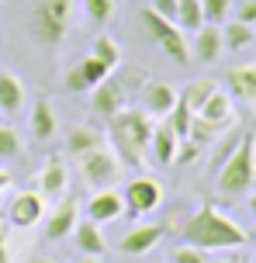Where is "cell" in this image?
Instances as JSON below:
<instances>
[{
    "mask_svg": "<svg viewBox=\"0 0 256 263\" xmlns=\"http://www.w3.org/2000/svg\"><path fill=\"white\" fill-rule=\"evenodd\" d=\"M184 242L187 246H198V250H239L246 246V229L243 225H235L229 215H222L215 204H201V208L194 211L184 225Z\"/></svg>",
    "mask_w": 256,
    "mask_h": 263,
    "instance_id": "obj_1",
    "label": "cell"
},
{
    "mask_svg": "<svg viewBox=\"0 0 256 263\" xmlns=\"http://www.w3.org/2000/svg\"><path fill=\"white\" fill-rule=\"evenodd\" d=\"M152 125L156 121L149 118L142 107H122L108 125V135H111V153L118 156L122 166H139L142 163V153L149 149V139H152Z\"/></svg>",
    "mask_w": 256,
    "mask_h": 263,
    "instance_id": "obj_2",
    "label": "cell"
},
{
    "mask_svg": "<svg viewBox=\"0 0 256 263\" xmlns=\"http://www.w3.org/2000/svg\"><path fill=\"white\" fill-rule=\"evenodd\" d=\"M73 0H35L28 11V35L42 52H55L59 42L66 39Z\"/></svg>",
    "mask_w": 256,
    "mask_h": 263,
    "instance_id": "obj_3",
    "label": "cell"
},
{
    "mask_svg": "<svg viewBox=\"0 0 256 263\" xmlns=\"http://www.w3.org/2000/svg\"><path fill=\"white\" fill-rule=\"evenodd\" d=\"M256 180V139L246 135L232 149V156L218 166V191L225 197H243Z\"/></svg>",
    "mask_w": 256,
    "mask_h": 263,
    "instance_id": "obj_4",
    "label": "cell"
},
{
    "mask_svg": "<svg viewBox=\"0 0 256 263\" xmlns=\"http://www.w3.org/2000/svg\"><path fill=\"white\" fill-rule=\"evenodd\" d=\"M142 28H146V35L156 42V45H160L176 66H187L190 63V42H187V35H184L173 21L160 17V14L149 7V11H142Z\"/></svg>",
    "mask_w": 256,
    "mask_h": 263,
    "instance_id": "obj_5",
    "label": "cell"
},
{
    "mask_svg": "<svg viewBox=\"0 0 256 263\" xmlns=\"http://www.w3.org/2000/svg\"><path fill=\"white\" fill-rule=\"evenodd\" d=\"M80 173L90 187L104 191V187H114V180L122 177V163H118V156H114L111 149L97 145L94 153H87V156L80 159Z\"/></svg>",
    "mask_w": 256,
    "mask_h": 263,
    "instance_id": "obj_6",
    "label": "cell"
},
{
    "mask_svg": "<svg viewBox=\"0 0 256 263\" xmlns=\"http://www.w3.org/2000/svg\"><path fill=\"white\" fill-rule=\"evenodd\" d=\"M122 201H125V211L139 218V215H149V211L160 208L163 187H160V180H152V177H135V180H128Z\"/></svg>",
    "mask_w": 256,
    "mask_h": 263,
    "instance_id": "obj_7",
    "label": "cell"
},
{
    "mask_svg": "<svg viewBox=\"0 0 256 263\" xmlns=\"http://www.w3.org/2000/svg\"><path fill=\"white\" fill-rule=\"evenodd\" d=\"M104 77H111V69L101 63V59L87 55V59H80V63L66 73V90L69 93H87V90H94Z\"/></svg>",
    "mask_w": 256,
    "mask_h": 263,
    "instance_id": "obj_8",
    "label": "cell"
},
{
    "mask_svg": "<svg viewBox=\"0 0 256 263\" xmlns=\"http://www.w3.org/2000/svg\"><path fill=\"white\" fill-rule=\"evenodd\" d=\"M90 104H94V115H101V118H114L118 111L125 107V87L122 80L114 77H104L101 83L94 87V97H90Z\"/></svg>",
    "mask_w": 256,
    "mask_h": 263,
    "instance_id": "obj_9",
    "label": "cell"
},
{
    "mask_svg": "<svg viewBox=\"0 0 256 263\" xmlns=\"http://www.w3.org/2000/svg\"><path fill=\"white\" fill-rule=\"evenodd\" d=\"M7 215H11L14 229H31V225L42 222V215H45V197L35 194V191H21V194H14Z\"/></svg>",
    "mask_w": 256,
    "mask_h": 263,
    "instance_id": "obj_10",
    "label": "cell"
},
{
    "mask_svg": "<svg viewBox=\"0 0 256 263\" xmlns=\"http://www.w3.org/2000/svg\"><path fill=\"white\" fill-rule=\"evenodd\" d=\"M163 232H166V225L152 222V225H135V229H128L122 236V242H118V250L125 253V256H142V253H149L156 242L163 239Z\"/></svg>",
    "mask_w": 256,
    "mask_h": 263,
    "instance_id": "obj_11",
    "label": "cell"
},
{
    "mask_svg": "<svg viewBox=\"0 0 256 263\" xmlns=\"http://www.w3.org/2000/svg\"><path fill=\"white\" fill-rule=\"evenodd\" d=\"M122 215H125V201L114 187H104V191H97V194L87 201V218L97 222V225L114 222V218H122Z\"/></svg>",
    "mask_w": 256,
    "mask_h": 263,
    "instance_id": "obj_12",
    "label": "cell"
},
{
    "mask_svg": "<svg viewBox=\"0 0 256 263\" xmlns=\"http://www.w3.org/2000/svg\"><path fill=\"white\" fill-rule=\"evenodd\" d=\"M76 222H80V204L69 197V201L59 204V208H52V215L45 218V239H49V242H59V239L73 236Z\"/></svg>",
    "mask_w": 256,
    "mask_h": 263,
    "instance_id": "obj_13",
    "label": "cell"
},
{
    "mask_svg": "<svg viewBox=\"0 0 256 263\" xmlns=\"http://www.w3.org/2000/svg\"><path fill=\"white\" fill-rule=\"evenodd\" d=\"M222 28L218 25H201L194 31V42H190V59H198V63H215L218 55H222Z\"/></svg>",
    "mask_w": 256,
    "mask_h": 263,
    "instance_id": "obj_14",
    "label": "cell"
},
{
    "mask_svg": "<svg viewBox=\"0 0 256 263\" xmlns=\"http://www.w3.org/2000/svg\"><path fill=\"white\" fill-rule=\"evenodd\" d=\"M176 97H180V93H176L170 83H149L146 90H142V111H146L149 118H160L163 121L170 111H173Z\"/></svg>",
    "mask_w": 256,
    "mask_h": 263,
    "instance_id": "obj_15",
    "label": "cell"
},
{
    "mask_svg": "<svg viewBox=\"0 0 256 263\" xmlns=\"http://www.w3.org/2000/svg\"><path fill=\"white\" fill-rule=\"evenodd\" d=\"M149 149H152V159H156L160 166H170V163L176 159L180 139H176V132L166 125V118L152 125V139H149Z\"/></svg>",
    "mask_w": 256,
    "mask_h": 263,
    "instance_id": "obj_16",
    "label": "cell"
},
{
    "mask_svg": "<svg viewBox=\"0 0 256 263\" xmlns=\"http://www.w3.org/2000/svg\"><path fill=\"white\" fill-rule=\"evenodd\" d=\"M225 87H229L232 97H243V101L256 104V63L229 69V73H225Z\"/></svg>",
    "mask_w": 256,
    "mask_h": 263,
    "instance_id": "obj_17",
    "label": "cell"
},
{
    "mask_svg": "<svg viewBox=\"0 0 256 263\" xmlns=\"http://www.w3.org/2000/svg\"><path fill=\"white\" fill-rule=\"evenodd\" d=\"M66 163L59 156H49V163H45V170H42L38 177V194L42 197H55L59 201V194H66Z\"/></svg>",
    "mask_w": 256,
    "mask_h": 263,
    "instance_id": "obj_18",
    "label": "cell"
},
{
    "mask_svg": "<svg viewBox=\"0 0 256 263\" xmlns=\"http://www.w3.org/2000/svg\"><path fill=\"white\" fill-rule=\"evenodd\" d=\"M28 125H31V139H38V142H45V139H52V135H55L59 118H55L52 104H49L45 97H38V101L31 104V118H28Z\"/></svg>",
    "mask_w": 256,
    "mask_h": 263,
    "instance_id": "obj_19",
    "label": "cell"
},
{
    "mask_svg": "<svg viewBox=\"0 0 256 263\" xmlns=\"http://www.w3.org/2000/svg\"><path fill=\"white\" fill-rule=\"evenodd\" d=\"M73 239H76V250H80L83 256H104V250H108V242H104V236H101V225L90 222V218L76 222Z\"/></svg>",
    "mask_w": 256,
    "mask_h": 263,
    "instance_id": "obj_20",
    "label": "cell"
},
{
    "mask_svg": "<svg viewBox=\"0 0 256 263\" xmlns=\"http://www.w3.org/2000/svg\"><path fill=\"white\" fill-rule=\"evenodd\" d=\"M204 121H211V125H218V128H225V125H232V93H225L222 87H218L208 101L201 104V111H198Z\"/></svg>",
    "mask_w": 256,
    "mask_h": 263,
    "instance_id": "obj_21",
    "label": "cell"
},
{
    "mask_svg": "<svg viewBox=\"0 0 256 263\" xmlns=\"http://www.w3.org/2000/svg\"><path fill=\"white\" fill-rule=\"evenodd\" d=\"M25 107V87H21V80L7 73V69H0V115H17Z\"/></svg>",
    "mask_w": 256,
    "mask_h": 263,
    "instance_id": "obj_22",
    "label": "cell"
},
{
    "mask_svg": "<svg viewBox=\"0 0 256 263\" xmlns=\"http://www.w3.org/2000/svg\"><path fill=\"white\" fill-rule=\"evenodd\" d=\"M256 42V31L253 25H243V21H225V28H222V45L225 49H232V52H239V49H246V45H253Z\"/></svg>",
    "mask_w": 256,
    "mask_h": 263,
    "instance_id": "obj_23",
    "label": "cell"
},
{
    "mask_svg": "<svg viewBox=\"0 0 256 263\" xmlns=\"http://www.w3.org/2000/svg\"><path fill=\"white\" fill-rule=\"evenodd\" d=\"M97 145H101V135H97L94 128H73L66 135V153L76 156V159H83L87 153H94Z\"/></svg>",
    "mask_w": 256,
    "mask_h": 263,
    "instance_id": "obj_24",
    "label": "cell"
},
{
    "mask_svg": "<svg viewBox=\"0 0 256 263\" xmlns=\"http://www.w3.org/2000/svg\"><path fill=\"white\" fill-rule=\"evenodd\" d=\"M215 90H218L215 80H190L187 87L180 90V101H184V104H187L190 111L198 115V111H201V104H204V101H208V97H211Z\"/></svg>",
    "mask_w": 256,
    "mask_h": 263,
    "instance_id": "obj_25",
    "label": "cell"
},
{
    "mask_svg": "<svg viewBox=\"0 0 256 263\" xmlns=\"http://www.w3.org/2000/svg\"><path fill=\"white\" fill-rule=\"evenodd\" d=\"M201 25H204L201 0H180L176 4V28L180 31H198Z\"/></svg>",
    "mask_w": 256,
    "mask_h": 263,
    "instance_id": "obj_26",
    "label": "cell"
},
{
    "mask_svg": "<svg viewBox=\"0 0 256 263\" xmlns=\"http://www.w3.org/2000/svg\"><path fill=\"white\" fill-rule=\"evenodd\" d=\"M190 121H194V111H190L180 97H176V104H173V111L166 115V125L176 132V139H187V132H190Z\"/></svg>",
    "mask_w": 256,
    "mask_h": 263,
    "instance_id": "obj_27",
    "label": "cell"
},
{
    "mask_svg": "<svg viewBox=\"0 0 256 263\" xmlns=\"http://www.w3.org/2000/svg\"><path fill=\"white\" fill-rule=\"evenodd\" d=\"M94 59H101V63L108 66V69H114V66L122 63V49H118V42L108 39V35H101V39H94Z\"/></svg>",
    "mask_w": 256,
    "mask_h": 263,
    "instance_id": "obj_28",
    "label": "cell"
},
{
    "mask_svg": "<svg viewBox=\"0 0 256 263\" xmlns=\"http://www.w3.org/2000/svg\"><path fill=\"white\" fill-rule=\"evenodd\" d=\"M21 153H25V142H21L17 128L0 125V159H17Z\"/></svg>",
    "mask_w": 256,
    "mask_h": 263,
    "instance_id": "obj_29",
    "label": "cell"
},
{
    "mask_svg": "<svg viewBox=\"0 0 256 263\" xmlns=\"http://www.w3.org/2000/svg\"><path fill=\"white\" fill-rule=\"evenodd\" d=\"M114 4H118V0H83L87 21H90V25H108L111 14H114Z\"/></svg>",
    "mask_w": 256,
    "mask_h": 263,
    "instance_id": "obj_30",
    "label": "cell"
},
{
    "mask_svg": "<svg viewBox=\"0 0 256 263\" xmlns=\"http://www.w3.org/2000/svg\"><path fill=\"white\" fill-rule=\"evenodd\" d=\"M218 125H211V121H204L201 115H194V121H190V132H187V139L190 142H198V145H208V142H215V135H218Z\"/></svg>",
    "mask_w": 256,
    "mask_h": 263,
    "instance_id": "obj_31",
    "label": "cell"
},
{
    "mask_svg": "<svg viewBox=\"0 0 256 263\" xmlns=\"http://www.w3.org/2000/svg\"><path fill=\"white\" fill-rule=\"evenodd\" d=\"M232 0H201V11H204V25H222L225 14H229Z\"/></svg>",
    "mask_w": 256,
    "mask_h": 263,
    "instance_id": "obj_32",
    "label": "cell"
},
{
    "mask_svg": "<svg viewBox=\"0 0 256 263\" xmlns=\"http://www.w3.org/2000/svg\"><path fill=\"white\" fill-rule=\"evenodd\" d=\"M170 263H208V260H204V250H198V246H180V250H173Z\"/></svg>",
    "mask_w": 256,
    "mask_h": 263,
    "instance_id": "obj_33",
    "label": "cell"
},
{
    "mask_svg": "<svg viewBox=\"0 0 256 263\" xmlns=\"http://www.w3.org/2000/svg\"><path fill=\"white\" fill-rule=\"evenodd\" d=\"M176 4H180V0H152L149 7L160 14V17H166V21H173V25H176Z\"/></svg>",
    "mask_w": 256,
    "mask_h": 263,
    "instance_id": "obj_34",
    "label": "cell"
},
{
    "mask_svg": "<svg viewBox=\"0 0 256 263\" xmlns=\"http://www.w3.org/2000/svg\"><path fill=\"white\" fill-rule=\"evenodd\" d=\"M239 139H243V135H239V132H235V135H229V139H225V142H218V156H215V170L218 166H222V163H225V159L232 156V149H235V145H239Z\"/></svg>",
    "mask_w": 256,
    "mask_h": 263,
    "instance_id": "obj_35",
    "label": "cell"
},
{
    "mask_svg": "<svg viewBox=\"0 0 256 263\" xmlns=\"http://www.w3.org/2000/svg\"><path fill=\"white\" fill-rule=\"evenodd\" d=\"M235 21H243V25H256V0H243V4H239Z\"/></svg>",
    "mask_w": 256,
    "mask_h": 263,
    "instance_id": "obj_36",
    "label": "cell"
},
{
    "mask_svg": "<svg viewBox=\"0 0 256 263\" xmlns=\"http://www.w3.org/2000/svg\"><path fill=\"white\" fill-rule=\"evenodd\" d=\"M0 263H11V250H7V239H4V229H0Z\"/></svg>",
    "mask_w": 256,
    "mask_h": 263,
    "instance_id": "obj_37",
    "label": "cell"
},
{
    "mask_svg": "<svg viewBox=\"0 0 256 263\" xmlns=\"http://www.w3.org/2000/svg\"><path fill=\"white\" fill-rule=\"evenodd\" d=\"M7 187H11V173H7V170H0V194H4Z\"/></svg>",
    "mask_w": 256,
    "mask_h": 263,
    "instance_id": "obj_38",
    "label": "cell"
},
{
    "mask_svg": "<svg viewBox=\"0 0 256 263\" xmlns=\"http://www.w3.org/2000/svg\"><path fill=\"white\" fill-rule=\"evenodd\" d=\"M28 263H55V260H49V256H31Z\"/></svg>",
    "mask_w": 256,
    "mask_h": 263,
    "instance_id": "obj_39",
    "label": "cell"
},
{
    "mask_svg": "<svg viewBox=\"0 0 256 263\" xmlns=\"http://www.w3.org/2000/svg\"><path fill=\"white\" fill-rule=\"evenodd\" d=\"M249 215H253V218H256V194L249 197Z\"/></svg>",
    "mask_w": 256,
    "mask_h": 263,
    "instance_id": "obj_40",
    "label": "cell"
},
{
    "mask_svg": "<svg viewBox=\"0 0 256 263\" xmlns=\"http://www.w3.org/2000/svg\"><path fill=\"white\" fill-rule=\"evenodd\" d=\"M80 263H101V256H83Z\"/></svg>",
    "mask_w": 256,
    "mask_h": 263,
    "instance_id": "obj_41",
    "label": "cell"
}]
</instances>
